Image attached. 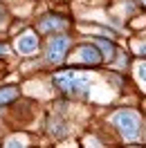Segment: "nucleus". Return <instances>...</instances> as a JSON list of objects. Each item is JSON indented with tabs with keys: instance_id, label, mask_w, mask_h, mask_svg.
<instances>
[{
	"instance_id": "nucleus-1",
	"label": "nucleus",
	"mask_w": 146,
	"mask_h": 148,
	"mask_svg": "<svg viewBox=\"0 0 146 148\" xmlns=\"http://www.w3.org/2000/svg\"><path fill=\"white\" fill-rule=\"evenodd\" d=\"M54 83L67 94L74 97H85L88 94V79L79 72H61L54 76Z\"/></svg>"
},
{
	"instance_id": "nucleus-2",
	"label": "nucleus",
	"mask_w": 146,
	"mask_h": 148,
	"mask_svg": "<svg viewBox=\"0 0 146 148\" xmlns=\"http://www.w3.org/2000/svg\"><path fill=\"white\" fill-rule=\"evenodd\" d=\"M112 121H115V126L119 128V132H121L128 141L137 139L139 128H142V121H139V117H137L133 110H119V112H115Z\"/></svg>"
},
{
	"instance_id": "nucleus-3",
	"label": "nucleus",
	"mask_w": 146,
	"mask_h": 148,
	"mask_svg": "<svg viewBox=\"0 0 146 148\" xmlns=\"http://www.w3.org/2000/svg\"><path fill=\"white\" fill-rule=\"evenodd\" d=\"M70 49V38L67 36H56L52 38V43L47 47V54H45V61L47 63H61L65 58V52Z\"/></svg>"
},
{
	"instance_id": "nucleus-4",
	"label": "nucleus",
	"mask_w": 146,
	"mask_h": 148,
	"mask_svg": "<svg viewBox=\"0 0 146 148\" xmlns=\"http://www.w3.org/2000/svg\"><path fill=\"white\" fill-rule=\"evenodd\" d=\"M101 52L97 45H81L79 52H76V61H81L85 65H99L101 63Z\"/></svg>"
},
{
	"instance_id": "nucleus-5",
	"label": "nucleus",
	"mask_w": 146,
	"mask_h": 148,
	"mask_svg": "<svg viewBox=\"0 0 146 148\" xmlns=\"http://www.w3.org/2000/svg\"><path fill=\"white\" fill-rule=\"evenodd\" d=\"M36 47H38V36L34 34V32H29V34H23V36L18 38V49L23 52V54H32Z\"/></svg>"
},
{
	"instance_id": "nucleus-6",
	"label": "nucleus",
	"mask_w": 146,
	"mask_h": 148,
	"mask_svg": "<svg viewBox=\"0 0 146 148\" xmlns=\"http://www.w3.org/2000/svg\"><path fill=\"white\" fill-rule=\"evenodd\" d=\"M14 99H18V88L16 85H5L0 88V106H7Z\"/></svg>"
},
{
	"instance_id": "nucleus-7",
	"label": "nucleus",
	"mask_w": 146,
	"mask_h": 148,
	"mask_svg": "<svg viewBox=\"0 0 146 148\" xmlns=\"http://www.w3.org/2000/svg\"><path fill=\"white\" fill-rule=\"evenodd\" d=\"M63 20L56 18V16H45L41 20V32H52V29H61Z\"/></svg>"
},
{
	"instance_id": "nucleus-8",
	"label": "nucleus",
	"mask_w": 146,
	"mask_h": 148,
	"mask_svg": "<svg viewBox=\"0 0 146 148\" xmlns=\"http://www.w3.org/2000/svg\"><path fill=\"white\" fill-rule=\"evenodd\" d=\"M92 43H97V45L101 47V52L108 56V58H110L112 54H115V45H112L110 40H106V38H99V36H97V38H92Z\"/></svg>"
},
{
	"instance_id": "nucleus-9",
	"label": "nucleus",
	"mask_w": 146,
	"mask_h": 148,
	"mask_svg": "<svg viewBox=\"0 0 146 148\" xmlns=\"http://www.w3.org/2000/svg\"><path fill=\"white\" fill-rule=\"evenodd\" d=\"M137 74H139V79H142V81L146 83V63H142V65H139V70H137Z\"/></svg>"
},
{
	"instance_id": "nucleus-10",
	"label": "nucleus",
	"mask_w": 146,
	"mask_h": 148,
	"mask_svg": "<svg viewBox=\"0 0 146 148\" xmlns=\"http://www.w3.org/2000/svg\"><path fill=\"white\" fill-rule=\"evenodd\" d=\"M2 54H7V47H5V45H0V56H2Z\"/></svg>"
},
{
	"instance_id": "nucleus-11",
	"label": "nucleus",
	"mask_w": 146,
	"mask_h": 148,
	"mask_svg": "<svg viewBox=\"0 0 146 148\" xmlns=\"http://www.w3.org/2000/svg\"><path fill=\"white\" fill-rule=\"evenodd\" d=\"M139 52H142V54H146V45H142V47H139Z\"/></svg>"
},
{
	"instance_id": "nucleus-12",
	"label": "nucleus",
	"mask_w": 146,
	"mask_h": 148,
	"mask_svg": "<svg viewBox=\"0 0 146 148\" xmlns=\"http://www.w3.org/2000/svg\"><path fill=\"white\" fill-rule=\"evenodd\" d=\"M142 2H144V5H146V0H142Z\"/></svg>"
}]
</instances>
